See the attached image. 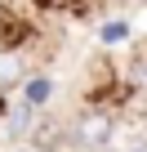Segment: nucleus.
I'll use <instances>...</instances> for the list:
<instances>
[{"label":"nucleus","instance_id":"1","mask_svg":"<svg viewBox=\"0 0 147 152\" xmlns=\"http://www.w3.org/2000/svg\"><path fill=\"white\" fill-rule=\"evenodd\" d=\"M112 130H116V121H112L107 112H80L76 125H71V148H80V152L107 148V143H112Z\"/></svg>","mask_w":147,"mask_h":152},{"label":"nucleus","instance_id":"2","mask_svg":"<svg viewBox=\"0 0 147 152\" xmlns=\"http://www.w3.org/2000/svg\"><path fill=\"white\" fill-rule=\"evenodd\" d=\"M22 81V58L14 49H0V90L5 85H18Z\"/></svg>","mask_w":147,"mask_h":152},{"label":"nucleus","instance_id":"3","mask_svg":"<svg viewBox=\"0 0 147 152\" xmlns=\"http://www.w3.org/2000/svg\"><path fill=\"white\" fill-rule=\"evenodd\" d=\"M49 94H54V85L45 81V76H22V99H27V103H36V107H40Z\"/></svg>","mask_w":147,"mask_h":152},{"label":"nucleus","instance_id":"4","mask_svg":"<svg viewBox=\"0 0 147 152\" xmlns=\"http://www.w3.org/2000/svg\"><path fill=\"white\" fill-rule=\"evenodd\" d=\"M31 121H36V103L22 99V107H14V116H9V130H14V134H27Z\"/></svg>","mask_w":147,"mask_h":152},{"label":"nucleus","instance_id":"5","mask_svg":"<svg viewBox=\"0 0 147 152\" xmlns=\"http://www.w3.org/2000/svg\"><path fill=\"white\" fill-rule=\"evenodd\" d=\"M120 36H129V27H125V23H112V27L103 31V40H107V45H116Z\"/></svg>","mask_w":147,"mask_h":152},{"label":"nucleus","instance_id":"6","mask_svg":"<svg viewBox=\"0 0 147 152\" xmlns=\"http://www.w3.org/2000/svg\"><path fill=\"white\" fill-rule=\"evenodd\" d=\"M134 81L147 90V58H138V63H134Z\"/></svg>","mask_w":147,"mask_h":152},{"label":"nucleus","instance_id":"7","mask_svg":"<svg viewBox=\"0 0 147 152\" xmlns=\"http://www.w3.org/2000/svg\"><path fill=\"white\" fill-rule=\"evenodd\" d=\"M18 152H31V148H18Z\"/></svg>","mask_w":147,"mask_h":152},{"label":"nucleus","instance_id":"8","mask_svg":"<svg viewBox=\"0 0 147 152\" xmlns=\"http://www.w3.org/2000/svg\"><path fill=\"white\" fill-rule=\"evenodd\" d=\"M134 152H143V148H134Z\"/></svg>","mask_w":147,"mask_h":152}]
</instances>
